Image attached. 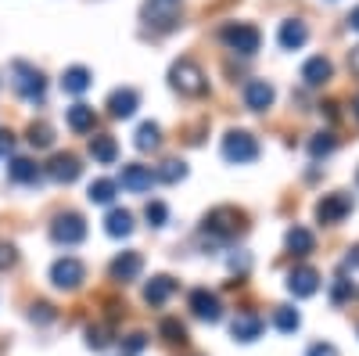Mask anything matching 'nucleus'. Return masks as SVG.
I'll return each mask as SVG.
<instances>
[{
    "mask_svg": "<svg viewBox=\"0 0 359 356\" xmlns=\"http://www.w3.org/2000/svg\"><path fill=\"white\" fill-rule=\"evenodd\" d=\"M237 230H241V213L230 209V205H219V209H212L205 216V223H201V245L205 249H219V245L230 242Z\"/></svg>",
    "mask_w": 359,
    "mask_h": 356,
    "instance_id": "f257e3e1",
    "label": "nucleus"
},
{
    "mask_svg": "<svg viewBox=\"0 0 359 356\" xmlns=\"http://www.w3.org/2000/svg\"><path fill=\"white\" fill-rule=\"evenodd\" d=\"M11 86L18 91V98H25L29 105H43V98H47L43 72L33 69L29 62H11Z\"/></svg>",
    "mask_w": 359,
    "mask_h": 356,
    "instance_id": "f03ea898",
    "label": "nucleus"
},
{
    "mask_svg": "<svg viewBox=\"0 0 359 356\" xmlns=\"http://www.w3.org/2000/svg\"><path fill=\"white\" fill-rule=\"evenodd\" d=\"M169 83L176 86L180 94H187V98H201L205 91H208V79H205V72L191 62V58H180V62L169 69Z\"/></svg>",
    "mask_w": 359,
    "mask_h": 356,
    "instance_id": "7ed1b4c3",
    "label": "nucleus"
},
{
    "mask_svg": "<svg viewBox=\"0 0 359 356\" xmlns=\"http://www.w3.org/2000/svg\"><path fill=\"white\" fill-rule=\"evenodd\" d=\"M223 159L226 162H237V166H245V162H255L259 159V140L245 130H230L223 137Z\"/></svg>",
    "mask_w": 359,
    "mask_h": 356,
    "instance_id": "20e7f679",
    "label": "nucleus"
},
{
    "mask_svg": "<svg viewBox=\"0 0 359 356\" xmlns=\"http://www.w3.org/2000/svg\"><path fill=\"white\" fill-rule=\"evenodd\" d=\"M219 37H223V44H226L230 51H237V54H255V51H259V44H262L259 29H255V25H248V22L223 25V29H219Z\"/></svg>",
    "mask_w": 359,
    "mask_h": 356,
    "instance_id": "39448f33",
    "label": "nucleus"
},
{
    "mask_svg": "<svg viewBox=\"0 0 359 356\" xmlns=\"http://www.w3.org/2000/svg\"><path fill=\"white\" fill-rule=\"evenodd\" d=\"M83 277H86L83 263L72 259V256L54 259V266H50V281H54V288H62V291H76L83 284Z\"/></svg>",
    "mask_w": 359,
    "mask_h": 356,
    "instance_id": "423d86ee",
    "label": "nucleus"
},
{
    "mask_svg": "<svg viewBox=\"0 0 359 356\" xmlns=\"http://www.w3.org/2000/svg\"><path fill=\"white\" fill-rule=\"evenodd\" d=\"M50 237L57 245H79L83 237H86V223L79 213H62L54 223H50Z\"/></svg>",
    "mask_w": 359,
    "mask_h": 356,
    "instance_id": "0eeeda50",
    "label": "nucleus"
},
{
    "mask_svg": "<svg viewBox=\"0 0 359 356\" xmlns=\"http://www.w3.org/2000/svg\"><path fill=\"white\" fill-rule=\"evenodd\" d=\"M115 184H123V187L133 191V195H144V191H151L155 173H151V166L130 162V166H123V173H118V180H115Z\"/></svg>",
    "mask_w": 359,
    "mask_h": 356,
    "instance_id": "6e6552de",
    "label": "nucleus"
},
{
    "mask_svg": "<svg viewBox=\"0 0 359 356\" xmlns=\"http://www.w3.org/2000/svg\"><path fill=\"white\" fill-rule=\"evenodd\" d=\"M144 18L151 25H158V29H172L180 22V0H147Z\"/></svg>",
    "mask_w": 359,
    "mask_h": 356,
    "instance_id": "1a4fd4ad",
    "label": "nucleus"
},
{
    "mask_svg": "<svg viewBox=\"0 0 359 356\" xmlns=\"http://www.w3.org/2000/svg\"><path fill=\"white\" fill-rule=\"evenodd\" d=\"M191 310H194L198 320H208V324H216V320L223 317L219 295L208 291V288H194V291H191Z\"/></svg>",
    "mask_w": 359,
    "mask_h": 356,
    "instance_id": "9d476101",
    "label": "nucleus"
},
{
    "mask_svg": "<svg viewBox=\"0 0 359 356\" xmlns=\"http://www.w3.org/2000/svg\"><path fill=\"white\" fill-rule=\"evenodd\" d=\"M316 288H320V274L313 266H294L287 274V291L294 299H309V295H316Z\"/></svg>",
    "mask_w": 359,
    "mask_h": 356,
    "instance_id": "9b49d317",
    "label": "nucleus"
},
{
    "mask_svg": "<svg viewBox=\"0 0 359 356\" xmlns=\"http://www.w3.org/2000/svg\"><path fill=\"white\" fill-rule=\"evenodd\" d=\"M140 270H144V259H140V252H123V256H115V259H111V266H108L111 281H118V284H130V281H137V277H140Z\"/></svg>",
    "mask_w": 359,
    "mask_h": 356,
    "instance_id": "f8f14e48",
    "label": "nucleus"
},
{
    "mask_svg": "<svg viewBox=\"0 0 359 356\" xmlns=\"http://www.w3.org/2000/svg\"><path fill=\"white\" fill-rule=\"evenodd\" d=\"M348 213H352V198L341 195V191H338V195H327V198L316 205V220H320V223H338V220H345Z\"/></svg>",
    "mask_w": 359,
    "mask_h": 356,
    "instance_id": "ddd939ff",
    "label": "nucleus"
},
{
    "mask_svg": "<svg viewBox=\"0 0 359 356\" xmlns=\"http://www.w3.org/2000/svg\"><path fill=\"white\" fill-rule=\"evenodd\" d=\"M262 317L259 313H252V310H245V313H237L233 320H230V335H233V342H255L259 335H262Z\"/></svg>",
    "mask_w": 359,
    "mask_h": 356,
    "instance_id": "4468645a",
    "label": "nucleus"
},
{
    "mask_svg": "<svg viewBox=\"0 0 359 356\" xmlns=\"http://www.w3.org/2000/svg\"><path fill=\"white\" fill-rule=\"evenodd\" d=\"M273 83H266V79H248L245 83V105L252 112H266L269 105H273Z\"/></svg>",
    "mask_w": 359,
    "mask_h": 356,
    "instance_id": "2eb2a0df",
    "label": "nucleus"
},
{
    "mask_svg": "<svg viewBox=\"0 0 359 356\" xmlns=\"http://www.w3.org/2000/svg\"><path fill=\"white\" fill-rule=\"evenodd\" d=\"M79 173H83V166H79L76 155H54L50 166H47V176H50V180H57V184H72V180H79Z\"/></svg>",
    "mask_w": 359,
    "mask_h": 356,
    "instance_id": "dca6fc26",
    "label": "nucleus"
},
{
    "mask_svg": "<svg viewBox=\"0 0 359 356\" xmlns=\"http://www.w3.org/2000/svg\"><path fill=\"white\" fill-rule=\"evenodd\" d=\"M137 105H140V94L133 91V86H123V91H111V98H108V115H111V119H130V115L137 112Z\"/></svg>",
    "mask_w": 359,
    "mask_h": 356,
    "instance_id": "f3484780",
    "label": "nucleus"
},
{
    "mask_svg": "<svg viewBox=\"0 0 359 356\" xmlns=\"http://www.w3.org/2000/svg\"><path fill=\"white\" fill-rule=\"evenodd\" d=\"M306 40H309V29H306L302 18H287V22H280V47H284V51H298Z\"/></svg>",
    "mask_w": 359,
    "mask_h": 356,
    "instance_id": "a211bd4d",
    "label": "nucleus"
},
{
    "mask_svg": "<svg viewBox=\"0 0 359 356\" xmlns=\"http://www.w3.org/2000/svg\"><path fill=\"white\" fill-rule=\"evenodd\" d=\"M172 291H176V281H172V277H165V274H158V277L147 281L144 299L151 303V306H162V303H169V295H172Z\"/></svg>",
    "mask_w": 359,
    "mask_h": 356,
    "instance_id": "6ab92c4d",
    "label": "nucleus"
},
{
    "mask_svg": "<svg viewBox=\"0 0 359 356\" xmlns=\"http://www.w3.org/2000/svg\"><path fill=\"white\" fill-rule=\"evenodd\" d=\"M65 123L76 133H90V130H94V123H97V115H94V108H90V105H72L65 112Z\"/></svg>",
    "mask_w": 359,
    "mask_h": 356,
    "instance_id": "aec40b11",
    "label": "nucleus"
},
{
    "mask_svg": "<svg viewBox=\"0 0 359 356\" xmlns=\"http://www.w3.org/2000/svg\"><path fill=\"white\" fill-rule=\"evenodd\" d=\"M331 72H334V65L327 62L323 54H316V58H309V62L302 65V79L309 83V86H320V83H327L331 79Z\"/></svg>",
    "mask_w": 359,
    "mask_h": 356,
    "instance_id": "412c9836",
    "label": "nucleus"
},
{
    "mask_svg": "<svg viewBox=\"0 0 359 356\" xmlns=\"http://www.w3.org/2000/svg\"><path fill=\"white\" fill-rule=\"evenodd\" d=\"M90 155H94V162H101V166H111V162L118 159V144H115V137L97 133L94 140H90Z\"/></svg>",
    "mask_w": 359,
    "mask_h": 356,
    "instance_id": "4be33fe9",
    "label": "nucleus"
},
{
    "mask_svg": "<svg viewBox=\"0 0 359 356\" xmlns=\"http://www.w3.org/2000/svg\"><path fill=\"white\" fill-rule=\"evenodd\" d=\"M8 176H11L15 184H36V180H40V166H36L33 159H11Z\"/></svg>",
    "mask_w": 359,
    "mask_h": 356,
    "instance_id": "5701e85b",
    "label": "nucleus"
},
{
    "mask_svg": "<svg viewBox=\"0 0 359 356\" xmlns=\"http://www.w3.org/2000/svg\"><path fill=\"white\" fill-rule=\"evenodd\" d=\"M104 230H108L111 237H126V234L133 230V213H126V209H111V213L104 216Z\"/></svg>",
    "mask_w": 359,
    "mask_h": 356,
    "instance_id": "b1692460",
    "label": "nucleus"
},
{
    "mask_svg": "<svg viewBox=\"0 0 359 356\" xmlns=\"http://www.w3.org/2000/svg\"><path fill=\"white\" fill-rule=\"evenodd\" d=\"M86 86H90V69H83V65L65 69V76H62V91L65 94H83Z\"/></svg>",
    "mask_w": 359,
    "mask_h": 356,
    "instance_id": "393cba45",
    "label": "nucleus"
},
{
    "mask_svg": "<svg viewBox=\"0 0 359 356\" xmlns=\"http://www.w3.org/2000/svg\"><path fill=\"white\" fill-rule=\"evenodd\" d=\"M133 144L140 147V152H155V147L162 144V130H158L155 123H144V126H137V133H133Z\"/></svg>",
    "mask_w": 359,
    "mask_h": 356,
    "instance_id": "a878e982",
    "label": "nucleus"
},
{
    "mask_svg": "<svg viewBox=\"0 0 359 356\" xmlns=\"http://www.w3.org/2000/svg\"><path fill=\"white\" fill-rule=\"evenodd\" d=\"M115 191H118V184L104 176V180H94V184H90L86 198L94 202V205H111V202H115Z\"/></svg>",
    "mask_w": 359,
    "mask_h": 356,
    "instance_id": "bb28decb",
    "label": "nucleus"
},
{
    "mask_svg": "<svg viewBox=\"0 0 359 356\" xmlns=\"http://www.w3.org/2000/svg\"><path fill=\"white\" fill-rule=\"evenodd\" d=\"M287 249H291L294 256H309V252H313V234H309L306 227H291V230H287Z\"/></svg>",
    "mask_w": 359,
    "mask_h": 356,
    "instance_id": "cd10ccee",
    "label": "nucleus"
},
{
    "mask_svg": "<svg viewBox=\"0 0 359 356\" xmlns=\"http://www.w3.org/2000/svg\"><path fill=\"white\" fill-rule=\"evenodd\" d=\"M298 324H302L298 310H291V306H277V310H273V328H277V331L291 335V331H298Z\"/></svg>",
    "mask_w": 359,
    "mask_h": 356,
    "instance_id": "c85d7f7f",
    "label": "nucleus"
},
{
    "mask_svg": "<svg viewBox=\"0 0 359 356\" xmlns=\"http://www.w3.org/2000/svg\"><path fill=\"white\" fill-rule=\"evenodd\" d=\"M184 176H187V166L180 159H169L155 169V180H162V184H176V180H184Z\"/></svg>",
    "mask_w": 359,
    "mask_h": 356,
    "instance_id": "c756f323",
    "label": "nucleus"
},
{
    "mask_svg": "<svg viewBox=\"0 0 359 356\" xmlns=\"http://www.w3.org/2000/svg\"><path fill=\"white\" fill-rule=\"evenodd\" d=\"M158 335H162L165 342H172V345H184V342H187V328H184L176 317H165V320L158 324Z\"/></svg>",
    "mask_w": 359,
    "mask_h": 356,
    "instance_id": "7c9ffc66",
    "label": "nucleus"
},
{
    "mask_svg": "<svg viewBox=\"0 0 359 356\" xmlns=\"http://www.w3.org/2000/svg\"><path fill=\"white\" fill-rule=\"evenodd\" d=\"M25 140L33 144L36 152H43V147H50V144H54V130H50L47 123H33V126H29V137H25Z\"/></svg>",
    "mask_w": 359,
    "mask_h": 356,
    "instance_id": "2f4dec72",
    "label": "nucleus"
},
{
    "mask_svg": "<svg viewBox=\"0 0 359 356\" xmlns=\"http://www.w3.org/2000/svg\"><path fill=\"white\" fill-rule=\"evenodd\" d=\"M334 147H338L334 133H316V137L309 140V155H313V159H323V155H331Z\"/></svg>",
    "mask_w": 359,
    "mask_h": 356,
    "instance_id": "473e14b6",
    "label": "nucleus"
},
{
    "mask_svg": "<svg viewBox=\"0 0 359 356\" xmlns=\"http://www.w3.org/2000/svg\"><path fill=\"white\" fill-rule=\"evenodd\" d=\"M108 342H111L108 324H90V328H86V345H90V349H104Z\"/></svg>",
    "mask_w": 359,
    "mask_h": 356,
    "instance_id": "72a5a7b5",
    "label": "nucleus"
},
{
    "mask_svg": "<svg viewBox=\"0 0 359 356\" xmlns=\"http://www.w3.org/2000/svg\"><path fill=\"white\" fill-rule=\"evenodd\" d=\"M144 220L151 223V227H165V220H169L165 202H147V205H144Z\"/></svg>",
    "mask_w": 359,
    "mask_h": 356,
    "instance_id": "f704fd0d",
    "label": "nucleus"
},
{
    "mask_svg": "<svg viewBox=\"0 0 359 356\" xmlns=\"http://www.w3.org/2000/svg\"><path fill=\"white\" fill-rule=\"evenodd\" d=\"M331 299H334V303H345V299H352V281L338 277V281L331 284Z\"/></svg>",
    "mask_w": 359,
    "mask_h": 356,
    "instance_id": "c9c22d12",
    "label": "nucleus"
},
{
    "mask_svg": "<svg viewBox=\"0 0 359 356\" xmlns=\"http://www.w3.org/2000/svg\"><path fill=\"white\" fill-rule=\"evenodd\" d=\"M29 320H33V324H50L54 320V310L47 303H36L33 310H29Z\"/></svg>",
    "mask_w": 359,
    "mask_h": 356,
    "instance_id": "e433bc0d",
    "label": "nucleus"
},
{
    "mask_svg": "<svg viewBox=\"0 0 359 356\" xmlns=\"http://www.w3.org/2000/svg\"><path fill=\"white\" fill-rule=\"evenodd\" d=\"M144 345H147V338H144V335L137 331V335H130V338L123 342V356H133V352H140Z\"/></svg>",
    "mask_w": 359,
    "mask_h": 356,
    "instance_id": "4c0bfd02",
    "label": "nucleus"
},
{
    "mask_svg": "<svg viewBox=\"0 0 359 356\" xmlns=\"http://www.w3.org/2000/svg\"><path fill=\"white\" fill-rule=\"evenodd\" d=\"M306 356H338V349H334L331 342H313Z\"/></svg>",
    "mask_w": 359,
    "mask_h": 356,
    "instance_id": "58836bf2",
    "label": "nucleus"
},
{
    "mask_svg": "<svg viewBox=\"0 0 359 356\" xmlns=\"http://www.w3.org/2000/svg\"><path fill=\"white\" fill-rule=\"evenodd\" d=\"M15 249L11 245H0V270H11V266H15Z\"/></svg>",
    "mask_w": 359,
    "mask_h": 356,
    "instance_id": "ea45409f",
    "label": "nucleus"
},
{
    "mask_svg": "<svg viewBox=\"0 0 359 356\" xmlns=\"http://www.w3.org/2000/svg\"><path fill=\"white\" fill-rule=\"evenodd\" d=\"M248 266H252L248 256H233V259H230V270H233V274H248Z\"/></svg>",
    "mask_w": 359,
    "mask_h": 356,
    "instance_id": "a19ab883",
    "label": "nucleus"
},
{
    "mask_svg": "<svg viewBox=\"0 0 359 356\" xmlns=\"http://www.w3.org/2000/svg\"><path fill=\"white\" fill-rule=\"evenodd\" d=\"M11 147H15V137L8 130H0V155H11Z\"/></svg>",
    "mask_w": 359,
    "mask_h": 356,
    "instance_id": "79ce46f5",
    "label": "nucleus"
},
{
    "mask_svg": "<svg viewBox=\"0 0 359 356\" xmlns=\"http://www.w3.org/2000/svg\"><path fill=\"white\" fill-rule=\"evenodd\" d=\"M345 266H348V270H359V245H355V249H348V256H345Z\"/></svg>",
    "mask_w": 359,
    "mask_h": 356,
    "instance_id": "37998d69",
    "label": "nucleus"
},
{
    "mask_svg": "<svg viewBox=\"0 0 359 356\" xmlns=\"http://www.w3.org/2000/svg\"><path fill=\"white\" fill-rule=\"evenodd\" d=\"M348 65H352V72H355V76H359V47H355V51H352V54H348Z\"/></svg>",
    "mask_w": 359,
    "mask_h": 356,
    "instance_id": "c03bdc74",
    "label": "nucleus"
},
{
    "mask_svg": "<svg viewBox=\"0 0 359 356\" xmlns=\"http://www.w3.org/2000/svg\"><path fill=\"white\" fill-rule=\"evenodd\" d=\"M348 25H352L355 33H359V8H352V11H348Z\"/></svg>",
    "mask_w": 359,
    "mask_h": 356,
    "instance_id": "a18cd8bd",
    "label": "nucleus"
},
{
    "mask_svg": "<svg viewBox=\"0 0 359 356\" xmlns=\"http://www.w3.org/2000/svg\"><path fill=\"white\" fill-rule=\"evenodd\" d=\"M352 112H355V119H359V98H355V101H352Z\"/></svg>",
    "mask_w": 359,
    "mask_h": 356,
    "instance_id": "49530a36",
    "label": "nucleus"
},
{
    "mask_svg": "<svg viewBox=\"0 0 359 356\" xmlns=\"http://www.w3.org/2000/svg\"><path fill=\"white\" fill-rule=\"evenodd\" d=\"M355 184H359V173H355Z\"/></svg>",
    "mask_w": 359,
    "mask_h": 356,
    "instance_id": "de8ad7c7",
    "label": "nucleus"
}]
</instances>
